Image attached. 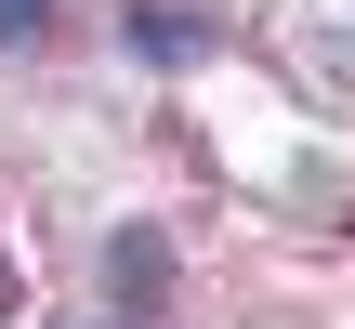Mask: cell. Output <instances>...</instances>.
<instances>
[{"mask_svg":"<svg viewBox=\"0 0 355 329\" xmlns=\"http://www.w3.org/2000/svg\"><path fill=\"white\" fill-rule=\"evenodd\" d=\"M132 53H158V66H198V53H211V13H198V0H145V13H132Z\"/></svg>","mask_w":355,"mask_h":329,"instance_id":"obj_1","label":"cell"},{"mask_svg":"<svg viewBox=\"0 0 355 329\" xmlns=\"http://www.w3.org/2000/svg\"><path fill=\"white\" fill-rule=\"evenodd\" d=\"M40 13H53V0H0V40H26V26H40Z\"/></svg>","mask_w":355,"mask_h":329,"instance_id":"obj_2","label":"cell"}]
</instances>
